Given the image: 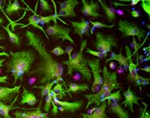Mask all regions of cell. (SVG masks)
<instances>
[{
	"label": "cell",
	"instance_id": "32",
	"mask_svg": "<svg viewBox=\"0 0 150 118\" xmlns=\"http://www.w3.org/2000/svg\"><path fill=\"white\" fill-rule=\"evenodd\" d=\"M40 5H41V9H42V11H44V12H47V13H50V12H52V6H50V4L49 3V1H47V0H40Z\"/></svg>",
	"mask_w": 150,
	"mask_h": 118
},
{
	"label": "cell",
	"instance_id": "16",
	"mask_svg": "<svg viewBox=\"0 0 150 118\" xmlns=\"http://www.w3.org/2000/svg\"><path fill=\"white\" fill-rule=\"evenodd\" d=\"M20 86H15L13 88L8 87H0V103H3L6 104V103L12 100V98L20 93Z\"/></svg>",
	"mask_w": 150,
	"mask_h": 118
},
{
	"label": "cell",
	"instance_id": "23",
	"mask_svg": "<svg viewBox=\"0 0 150 118\" xmlns=\"http://www.w3.org/2000/svg\"><path fill=\"white\" fill-rule=\"evenodd\" d=\"M89 90L88 84H78V83H69L68 84V93H78Z\"/></svg>",
	"mask_w": 150,
	"mask_h": 118
},
{
	"label": "cell",
	"instance_id": "45",
	"mask_svg": "<svg viewBox=\"0 0 150 118\" xmlns=\"http://www.w3.org/2000/svg\"><path fill=\"white\" fill-rule=\"evenodd\" d=\"M0 39H1V41H3V39H5V37L3 36V34H0Z\"/></svg>",
	"mask_w": 150,
	"mask_h": 118
},
{
	"label": "cell",
	"instance_id": "36",
	"mask_svg": "<svg viewBox=\"0 0 150 118\" xmlns=\"http://www.w3.org/2000/svg\"><path fill=\"white\" fill-rule=\"evenodd\" d=\"M52 54H54L56 56H59V55H63L64 53H65V51H64V49L62 47H60V46H56L54 47L53 49L52 50Z\"/></svg>",
	"mask_w": 150,
	"mask_h": 118
},
{
	"label": "cell",
	"instance_id": "19",
	"mask_svg": "<svg viewBox=\"0 0 150 118\" xmlns=\"http://www.w3.org/2000/svg\"><path fill=\"white\" fill-rule=\"evenodd\" d=\"M107 104L109 105L111 111L114 112V113L117 116V118H130L128 112L125 110V109L120 105L119 103H117V101H112V103H107Z\"/></svg>",
	"mask_w": 150,
	"mask_h": 118
},
{
	"label": "cell",
	"instance_id": "22",
	"mask_svg": "<svg viewBox=\"0 0 150 118\" xmlns=\"http://www.w3.org/2000/svg\"><path fill=\"white\" fill-rule=\"evenodd\" d=\"M117 61L120 65L124 66V68L125 69V70H127L128 68V62H127V56H125L124 54H122V49L120 50V52L119 53V54H115V53H112L111 57H110L109 59H106V63L110 62V61Z\"/></svg>",
	"mask_w": 150,
	"mask_h": 118
},
{
	"label": "cell",
	"instance_id": "27",
	"mask_svg": "<svg viewBox=\"0 0 150 118\" xmlns=\"http://www.w3.org/2000/svg\"><path fill=\"white\" fill-rule=\"evenodd\" d=\"M3 29L7 32L8 37H9V41H11L12 44H14L15 45H17V46L21 45V39H20V37H19L17 34L13 33V32L11 31L9 24L6 25V26H3Z\"/></svg>",
	"mask_w": 150,
	"mask_h": 118
},
{
	"label": "cell",
	"instance_id": "40",
	"mask_svg": "<svg viewBox=\"0 0 150 118\" xmlns=\"http://www.w3.org/2000/svg\"><path fill=\"white\" fill-rule=\"evenodd\" d=\"M2 83H5V84H9L8 83V76L5 75V76H0V84Z\"/></svg>",
	"mask_w": 150,
	"mask_h": 118
},
{
	"label": "cell",
	"instance_id": "24",
	"mask_svg": "<svg viewBox=\"0 0 150 118\" xmlns=\"http://www.w3.org/2000/svg\"><path fill=\"white\" fill-rule=\"evenodd\" d=\"M16 100H17V98H15L9 105H7V104H5L3 103H0V115L3 116L4 118H12L10 116L9 111L13 108H17V106H14V103H16Z\"/></svg>",
	"mask_w": 150,
	"mask_h": 118
},
{
	"label": "cell",
	"instance_id": "44",
	"mask_svg": "<svg viewBox=\"0 0 150 118\" xmlns=\"http://www.w3.org/2000/svg\"><path fill=\"white\" fill-rule=\"evenodd\" d=\"M3 23H4V19L2 17H0V25H2Z\"/></svg>",
	"mask_w": 150,
	"mask_h": 118
},
{
	"label": "cell",
	"instance_id": "46",
	"mask_svg": "<svg viewBox=\"0 0 150 118\" xmlns=\"http://www.w3.org/2000/svg\"><path fill=\"white\" fill-rule=\"evenodd\" d=\"M0 49H3V50H4V49H5V47H4V46H1V45H0Z\"/></svg>",
	"mask_w": 150,
	"mask_h": 118
},
{
	"label": "cell",
	"instance_id": "13",
	"mask_svg": "<svg viewBox=\"0 0 150 118\" xmlns=\"http://www.w3.org/2000/svg\"><path fill=\"white\" fill-rule=\"evenodd\" d=\"M53 101H54L55 104L59 105L58 107V111H68V112H75L76 110H79L83 107V103L82 100L73 101V103H70V101H64V100H59L58 98H52Z\"/></svg>",
	"mask_w": 150,
	"mask_h": 118
},
{
	"label": "cell",
	"instance_id": "33",
	"mask_svg": "<svg viewBox=\"0 0 150 118\" xmlns=\"http://www.w3.org/2000/svg\"><path fill=\"white\" fill-rule=\"evenodd\" d=\"M143 105H144V108H139V111H140V116L139 118H150V115L148 113V111L146 110L147 109V104L143 101Z\"/></svg>",
	"mask_w": 150,
	"mask_h": 118
},
{
	"label": "cell",
	"instance_id": "9",
	"mask_svg": "<svg viewBox=\"0 0 150 118\" xmlns=\"http://www.w3.org/2000/svg\"><path fill=\"white\" fill-rule=\"evenodd\" d=\"M125 51H127V62H128L127 81L135 85L136 82H137L142 76L138 75V70H139V69H137V65L133 63V61H132V53L130 52L129 46H128V45H125Z\"/></svg>",
	"mask_w": 150,
	"mask_h": 118
},
{
	"label": "cell",
	"instance_id": "29",
	"mask_svg": "<svg viewBox=\"0 0 150 118\" xmlns=\"http://www.w3.org/2000/svg\"><path fill=\"white\" fill-rule=\"evenodd\" d=\"M120 100V90L117 91L116 93H112L111 95H109L108 96H106L105 101H108V103L117 101V103H119Z\"/></svg>",
	"mask_w": 150,
	"mask_h": 118
},
{
	"label": "cell",
	"instance_id": "37",
	"mask_svg": "<svg viewBox=\"0 0 150 118\" xmlns=\"http://www.w3.org/2000/svg\"><path fill=\"white\" fill-rule=\"evenodd\" d=\"M52 116H56V115L58 114V106L56 105V104L54 103V101H52Z\"/></svg>",
	"mask_w": 150,
	"mask_h": 118
},
{
	"label": "cell",
	"instance_id": "5",
	"mask_svg": "<svg viewBox=\"0 0 150 118\" xmlns=\"http://www.w3.org/2000/svg\"><path fill=\"white\" fill-rule=\"evenodd\" d=\"M94 46L99 52H102L105 57L112 50V46H117V41L114 34H106L101 32L96 34V41L93 42Z\"/></svg>",
	"mask_w": 150,
	"mask_h": 118
},
{
	"label": "cell",
	"instance_id": "17",
	"mask_svg": "<svg viewBox=\"0 0 150 118\" xmlns=\"http://www.w3.org/2000/svg\"><path fill=\"white\" fill-rule=\"evenodd\" d=\"M70 25L72 28H74V34H78L80 39H82L83 34L91 37V34H89V29L91 28L90 22H87V21H84L83 19H81V21H79V22L70 21Z\"/></svg>",
	"mask_w": 150,
	"mask_h": 118
},
{
	"label": "cell",
	"instance_id": "43",
	"mask_svg": "<svg viewBox=\"0 0 150 118\" xmlns=\"http://www.w3.org/2000/svg\"><path fill=\"white\" fill-rule=\"evenodd\" d=\"M141 70L146 71V72H149V71H150V68H149V66H146V68H142Z\"/></svg>",
	"mask_w": 150,
	"mask_h": 118
},
{
	"label": "cell",
	"instance_id": "8",
	"mask_svg": "<svg viewBox=\"0 0 150 118\" xmlns=\"http://www.w3.org/2000/svg\"><path fill=\"white\" fill-rule=\"evenodd\" d=\"M70 28H66L60 24H53V25H50L47 27V29H45L47 36L50 37H52L53 39H61L62 41H70L71 44H74V41L72 39V37H70Z\"/></svg>",
	"mask_w": 150,
	"mask_h": 118
},
{
	"label": "cell",
	"instance_id": "39",
	"mask_svg": "<svg viewBox=\"0 0 150 118\" xmlns=\"http://www.w3.org/2000/svg\"><path fill=\"white\" fill-rule=\"evenodd\" d=\"M132 42H133V45H134V49H135V51L133 52L132 54H135V53L138 51V48L140 47V46H141V45H142V44L138 45V44H137V42H136V41H135V39H134V37H133V39H132Z\"/></svg>",
	"mask_w": 150,
	"mask_h": 118
},
{
	"label": "cell",
	"instance_id": "38",
	"mask_svg": "<svg viewBox=\"0 0 150 118\" xmlns=\"http://www.w3.org/2000/svg\"><path fill=\"white\" fill-rule=\"evenodd\" d=\"M130 15H131V17H133V18H138L139 16H140V12H139V10H131Z\"/></svg>",
	"mask_w": 150,
	"mask_h": 118
},
{
	"label": "cell",
	"instance_id": "26",
	"mask_svg": "<svg viewBox=\"0 0 150 118\" xmlns=\"http://www.w3.org/2000/svg\"><path fill=\"white\" fill-rule=\"evenodd\" d=\"M22 10V7L20 6V3L17 0L15 1H9L8 4L6 5V8H5V13H8L9 15H13V14H17L18 11Z\"/></svg>",
	"mask_w": 150,
	"mask_h": 118
},
{
	"label": "cell",
	"instance_id": "3",
	"mask_svg": "<svg viewBox=\"0 0 150 118\" xmlns=\"http://www.w3.org/2000/svg\"><path fill=\"white\" fill-rule=\"evenodd\" d=\"M86 46L87 41L86 39H83L81 41V46H80L79 51L74 53V54L71 53L73 47L67 46L64 51L68 54V59L67 60H64L61 64H64V65L67 66L68 75H72L73 71H78L86 81H90L91 78H92V74H91L90 68L88 66L87 58L84 56V50L86 49Z\"/></svg>",
	"mask_w": 150,
	"mask_h": 118
},
{
	"label": "cell",
	"instance_id": "14",
	"mask_svg": "<svg viewBox=\"0 0 150 118\" xmlns=\"http://www.w3.org/2000/svg\"><path fill=\"white\" fill-rule=\"evenodd\" d=\"M107 101L102 103L99 106H95L91 109H88L86 112L80 114V118H109L106 114Z\"/></svg>",
	"mask_w": 150,
	"mask_h": 118
},
{
	"label": "cell",
	"instance_id": "4",
	"mask_svg": "<svg viewBox=\"0 0 150 118\" xmlns=\"http://www.w3.org/2000/svg\"><path fill=\"white\" fill-rule=\"evenodd\" d=\"M10 60L6 64V71L14 74L22 71L25 74H30L32 65L36 60V54L32 50H22L17 52H10Z\"/></svg>",
	"mask_w": 150,
	"mask_h": 118
},
{
	"label": "cell",
	"instance_id": "42",
	"mask_svg": "<svg viewBox=\"0 0 150 118\" xmlns=\"http://www.w3.org/2000/svg\"><path fill=\"white\" fill-rule=\"evenodd\" d=\"M138 2H140V1H139V0H131V1H130V5H131V6H134V5L137 4Z\"/></svg>",
	"mask_w": 150,
	"mask_h": 118
},
{
	"label": "cell",
	"instance_id": "41",
	"mask_svg": "<svg viewBox=\"0 0 150 118\" xmlns=\"http://www.w3.org/2000/svg\"><path fill=\"white\" fill-rule=\"evenodd\" d=\"M9 53L5 52V51H1L0 52V57H9Z\"/></svg>",
	"mask_w": 150,
	"mask_h": 118
},
{
	"label": "cell",
	"instance_id": "21",
	"mask_svg": "<svg viewBox=\"0 0 150 118\" xmlns=\"http://www.w3.org/2000/svg\"><path fill=\"white\" fill-rule=\"evenodd\" d=\"M59 81H62V79H61V78H57V79L53 80V81H52V82L47 83V84H45V85L35 86L34 88H40V90L42 91V92H41V98H42V100H44V98H45L47 93H49L50 92V91L52 90V87H53V86L56 85V83H58Z\"/></svg>",
	"mask_w": 150,
	"mask_h": 118
},
{
	"label": "cell",
	"instance_id": "10",
	"mask_svg": "<svg viewBox=\"0 0 150 118\" xmlns=\"http://www.w3.org/2000/svg\"><path fill=\"white\" fill-rule=\"evenodd\" d=\"M80 2L78 0H66V1L60 3L59 12L57 13L58 17H67L74 18L76 17V13L74 9L77 5H79Z\"/></svg>",
	"mask_w": 150,
	"mask_h": 118
},
{
	"label": "cell",
	"instance_id": "7",
	"mask_svg": "<svg viewBox=\"0 0 150 118\" xmlns=\"http://www.w3.org/2000/svg\"><path fill=\"white\" fill-rule=\"evenodd\" d=\"M87 63H88V66H89L91 74H92V77H93V85H92L91 90H92V92L94 93H98L102 87V84H103L101 60L99 58H94V59L87 58Z\"/></svg>",
	"mask_w": 150,
	"mask_h": 118
},
{
	"label": "cell",
	"instance_id": "15",
	"mask_svg": "<svg viewBox=\"0 0 150 118\" xmlns=\"http://www.w3.org/2000/svg\"><path fill=\"white\" fill-rule=\"evenodd\" d=\"M124 96H125V100L122 101L120 105H125V107L129 108L130 111L133 113V112H134L133 105H134V104H137L139 106V101L142 100V98H139V96H136V93L131 90L130 87H128L127 91L124 92Z\"/></svg>",
	"mask_w": 150,
	"mask_h": 118
},
{
	"label": "cell",
	"instance_id": "35",
	"mask_svg": "<svg viewBox=\"0 0 150 118\" xmlns=\"http://www.w3.org/2000/svg\"><path fill=\"white\" fill-rule=\"evenodd\" d=\"M86 52L87 53H90V54H92L94 56H96V58H99L101 60V59H103V58H106L105 56H104V54L102 52H99V51H94V50L92 49H90V48H86Z\"/></svg>",
	"mask_w": 150,
	"mask_h": 118
},
{
	"label": "cell",
	"instance_id": "34",
	"mask_svg": "<svg viewBox=\"0 0 150 118\" xmlns=\"http://www.w3.org/2000/svg\"><path fill=\"white\" fill-rule=\"evenodd\" d=\"M141 7H142V9L144 10V12L147 13V15L150 17V1L149 0H147V1H145V0H141Z\"/></svg>",
	"mask_w": 150,
	"mask_h": 118
},
{
	"label": "cell",
	"instance_id": "25",
	"mask_svg": "<svg viewBox=\"0 0 150 118\" xmlns=\"http://www.w3.org/2000/svg\"><path fill=\"white\" fill-rule=\"evenodd\" d=\"M57 20H60L59 17H58L57 15V12H54V14L52 15H50V16H45V17H42V16H39V18H38V22H39V25L40 26H44L45 24H49L52 21L54 24H57Z\"/></svg>",
	"mask_w": 150,
	"mask_h": 118
},
{
	"label": "cell",
	"instance_id": "30",
	"mask_svg": "<svg viewBox=\"0 0 150 118\" xmlns=\"http://www.w3.org/2000/svg\"><path fill=\"white\" fill-rule=\"evenodd\" d=\"M90 25H92L95 29H103V28L111 29L115 27V24L114 25H106V24L99 22V21H92V22H90Z\"/></svg>",
	"mask_w": 150,
	"mask_h": 118
},
{
	"label": "cell",
	"instance_id": "28",
	"mask_svg": "<svg viewBox=\"0 0 150 118\" xmlns=\"http://www.w3.org/2000/svg\"><path fill=\"white\" fill-rule=\"evenodd\" d=\"M39 16L40 15H38L36 12H34V14L32 15V16H30L29 17V23L27 24V25H24V26H22V27H28V26H33L34 28H36V29H41V31L44 34H45V29L42 28L41 26L39 25V22H38V18H39ZM45 36H47V34H45ZM50 39V37H49Z\"/></svg>",
	"mask_w": 150,
	"mask_h": 118
},
{
	"label": "cell",
	"instance_id": "2",
	"mask_svg": "<svg viewBox=\"0 0 150 118\" xmlns=\"http://www.w3.org/2000/svg\"><path fill=\"white\" fill-rule=\"evenodd\" d=\"M102 77H103V84L98 93H92V95H85L84 96L88 100L86 109L92 103H95L96 106H99L102 103H104L106 96L111 95L112 91L120 90L122 86L117 82V75L115 71L110 72L107 69V66H104L102 69Z\"/></svg>",
	"mask_w": 150,
	"mask_h": 118
},
{
	"label": "cell",
	"instance_id": "20",
	"mask_svg": "<svg viewBox=\"0 0 150 118\" xmlns=\"http://www.w3.org/2000/svg\"><path fill=\"white\" fill-rule=\"evenodd\" d=\"M98 3H100L102 9L104 10V12H105V14L107 16L108 21L110 23H112V25H114L115 21H116V19H117V15H116V11H115V9L112 7L108 6V5H107V2L104 1V0H99Z\"/></svg>",
	"mask_w": 150,
	"mask_h": 118
},
{
	"label": "cell",
	"instance_id": "6",
	"mask_svg": "<svg viewBox=\"0 0 150 118\" xmlns=\"http://www.w3.org/2000/svg\"><path fill=\"white\" fill-rule=\"evenodd\" d=\"M117 29L122 33V37H137L138 41H141L146 34L145 29L140 28L138 25L134 23H129L125 20H120L117 23Z\"/></svg>",
	"mask_w": 150,
	"mask_h": 118
},
{
	"label": "cell",
	"instance_id": "1",
	"mask_svg": "<svg viewBox=\"0 0 150 118\" xmlns=\"http://www.w3.org/2000/svg\"><path fill=\"white\" fill-rule=\"evenodd\" d=\"M25 34L27 39V44L33 47L40 55L39 64L33 71L30 72V74L39 75L41 77V79H40L41 85H45L47 83L57 79V78L62 77L64 73L62 64L57 62L52 56V54L47 51L41 37L36 33H33L29 29L26 31Z\"/></svg>",
	"mask_w": 150,
	"mask_h": 118
},
{
	"label": "cell",
	"instance_id": "12",
	"mask_svg": "<svg viewBox=\"0 0 150 118\" xmlns=\"http://www.w3.org/2000/svg\"><path fill=\"white\" fill-rule=\"evenodd\" d=\"M82 9L81 13L86 17H92V18H100L101 14L98 12L99 8V3L98 1L95 2L93 0L91 1H87V0H82Z\"/></svg>",
	"mask_w": 150,
	"mask_h": 118
},
{
	"label": "cell",
	"instance_id": "31",
	"mask_svg": "<svg viewBox=\"0 0 150 118\" xmlns=\"http://www.w3.org/2000/svg\"><path fill=\"white\" fill-rule=\"evenodd\" d=\"M52 96L50 95V93H49L45 96V103L44 105V110L45 113H47L50 110V106H52Z\"/></svg>",
	"mask_w": 150,
	"mask_h": 118
},
{
	"label": "cell",
	"instance_id": "11",
	"mask_svg": "<svg viewBox=\"0 0 150 118\" xmlns=\"http://www.w3.org/2000/svg\"><path fill=\"white\" fill-rule=\"evenodd\" d=\"M42 101H40V105L37 109H32V110H28V109H24V110H17L13 112V115L15 118H49L47 113L42 112L41 109Z\"/></svg>",
	"mask_w": 150,
	"mask_h": 118
},
{
	"label": "cell",
	"instance_id": "18",
	"mask_svg": "<svg viewBox=\"0 0 150 118\" xmlns=\"http://www.w3.org/2000/svg\"><path fill=\"white\" fill-rule=\"evenodd\" d=\"M21 98L22 100H20V104L23 105V104H28L30 106H34L36 105V103H38V100L35 96V93L31 91H28L26 88H23V93L22 96H21Z\"/></svg>",
	"mask_w": 150,
	"mask_h": 118
}]
</instances>
